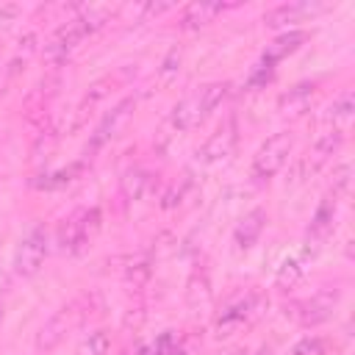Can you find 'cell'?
Instances as JSON below:
<instances>
[{
	"instance_id": "cell-1",
	"label": "cell",
	"mask_w": 355,
	"mask_h": 355,
	"mask_svg": "<svg viewBox=\"0 0 355 355\" xmlns=\"http://www.w3.org/2000/svg\"><path fill=\"white\" fill-rule=\"evenodd\" d=\"M105 17H108V8H103V6H92L89 11L72 17V19H69L67 25H61V28L50 36V42L44 44V61L53 64V67L64 64V61L75 53V47H78L92 31H97V28L105 22Z\"/></svg>"
},
{
	"instance_id": "cell-2",
	"label": "cell",
	"mask_w": 355,
	"mask_h": 355,
	"mask_svg": "<svg viewBox=\"0 0 355 355\" xmlns=\"http://www.w3.org/2000/svg\"><path fill=\"white\" fill-rule=\"evenodd\" d=\"M227 83H208L191 94H186L169 114V128L175 133H186L191 128H197L225 97H227Z\"/></svg>"
},
{
	"instance_id": "cell-3",
	"label": "cell",
	"mask_w": 355,
	"mask_h": 355,
	"mask_svg": "<svg viewBox=\"0 0 355 355\" xmlns=\"http://www.w3.org/2000/svg\"><path fill=\"white\" fill-rule=\"evenodd\" d=\"M338 300H341L338 288H319L311 297L286 305V316H291L302 327H313V324H322V322H327L333 316Z\"/></svg>"
},
{
	"instance_id": "cell-4",
	"label": "cell",
	"mask_w": 355,
	"mask_h": 355,
	"mask_svg": "<svg viewBox=\"0 0 355 355\" xmlns=\"http://www.w3.org/2000/svg\"><path fill=\"white\" fill-rule=\"evenodd\" d=\"M291 147H294V136H291L288 130L272 133V136L258 147V153L252 155V178H255V180H269V178H275V175L283 169V164L288 161Z\"/></svg>"
},
{
	"instance_id": "cell-5",
	"label": "cell",
	"mask_w": 355,
	"mask_h": 355,
	"mask_svg": "<svg viewBox=\"0 0 355 355\" xmlns=\"http://www.w3.org/2000/svg\"><path fill=\"white\" fill-rule=\"evenodd\" d=\"M100 222H103L100 208H83V211L72 214L58 230V244L67 252H80L94 239V233L100 230Z\"/></svg>"
},
{
	"instance_id": "cell-6",
	"label": "cell",
	"mask_w": 355,
	"mask_h": 355,
	"mask_svg": "<svg viewBox=\"0 0 355 355\" xmlns=\"http://www.w3.org/2000/svg\"><path fill=\"white\" fill-rule=\"evenodd\" d=\"M47 250H50V244H47V230H44V225L31 227V230L22 236V241H19L17 252H14V272L22 275V277L36 275V272L42 269L44 258H47Z\"/></svg>"
},
{
	"instance_id": "cell-7",
	"label": "cell",
	"mask_w": 355,
	"mask_h": 355,
	"mask_svg": "<svg viewBox=\"0 0 355 355\" xmlns=\"http://www.w3.org/2000/svg\"><path fill=\"white\" fill-rule=\"evenodd\" d=\"M133 111H136V97H125V100H119V103L103 116V122L94 128L92 141H89V153H94V150H100L103 144H108L111 139H116L119 130L130 122Z\"/></svg>"
},
{
	"instance_id": "cell-8",
	"label": "cell",
	"mask_w": 355,
	"mask_h": 355,
	"mask_svg": "<svg viewBox=\"0 0 355 355\" xmlns=\"http://www.w3.org/2000/svg\"><path fill=\"white\" fill-rule=\"evenodd\" d=\"M236 141H239V128H236V119H225L211 136H208V141L202 144V161L205 164H216V161H225L230 153H233V147H236Z\"/></svg>"
},
{
	"instance_id": "cell-9",
	"label": "cell",
	"mask_w": 355,
	"mask_h": 355,
	"mask_svg": "<svg viewBox=\"0 0 355 355\" xmlns=\"http://www.w3.org/2000/svg\"><path fill=\"white\" fill-rule=\"evenodd\" d=\"M333 219H336V197H324L311 219V227H308V247H305L308 255H316L322 250V244L333 233Z\"/></svg>"
},
{
	"instance_id": "cell-10",
	"label": "cell",
	"mask_w": 355,
	"mask_h": 355,
	"mask_svg": "<svg viewBox=\"0 0 355 355\" xmlns=\"http://www.w3.org/2000/svg\"><path fill=\"white\" fill-rule=\"evenodd\" d=\"M341 141H344V130L341 128H333V130H327L322 139H316V144L308 150V155L302 158V172L308 175H313V172H319L336 153H338V147H341Z\"/></svg>"
},
{
	"instance_id": "cell-11",
	"label": "cell",
	"mask_w": 355,
	"mask_h": 355,
	"mask_svg": "<svg viewBox=\"0 0 355 355\" xmlns=\"http://www.w3.org/2000/svg\"><path fill=\"white\" fill-rule=\"evenodd\" d=\"M324 6H319V3H283V6H275L272 11H266L263 14V22L269 28H283L288 22H302L305 17H313Z\"/></svg>"
},
{
	"instance_id": "cell-12",
	"label": "cell",
	"mask_w": 355,
	"mask_h": 355,
	"mask_svg": "<svg viewBox=\"0 0 355 355\" xmlns=\"http://www.w3.org/2000/svg\"><path fill=\"white\" fill-rule=\"evenodd\" d=\"M263 225H266V211L263 208H252L250 214H244V219L233 230V241L239 244V250H250L258 241V236L263 233Z\"/></svg>"
},
{
	"instance_id": "cell-13",
	"label": "cell",
	"mask_w": 355,
	"mask_h": 355,
	"mask_svg": "<svg viewBox=\"0 0 355 355\" xmlns=\"http://www.w3.org/2000/svg\"><path fill=\"white\" fill-rule=\"evenodd\" d=\"M313 97H316V83L305 80V83H297L294 89H288L286 94H280L277 108H280L286 116H297V114L308 111V105H311Z\"/></svg>"
},
{
	"instance_id": "cell-14",
	"label": "cell",
	"mask_w": 355,
	"mask_h": 355,
	"mask_svg": "<svg viewBox=\"0 0 355 355\" xmlns=\"http://www.w3.org/2000/svg\"><path fill=\"white\" fill-rule=\"evenodd\" d=\"M227 6L225 3H189L180 11V28L183 31H197L202 25H208L216 14H222Z\"/></svg>"
},
{
	"instance_id": "cell-15",
	"label": "cell",
	"mask_w": 355,
	"mask_h": 355,
	"mask_svg": "<svg viewBox=\"0 0 355 355\" xmlns=\"http://www.w3.org/2000/svg\"><path fill=\"white\" fill-rule=\"evenodd\" d=\"M308 39V33L305 31H288V33H283V36H277L275 42H269L266 44V50H263V58H261V64H269V67H275L277 61H283L286 55H291L302 42Z\"/></svg>"
},
{
	"instance_id": "cell-16",
	"label": "cell",
	"mask_w": 355,
	"mask_h": 355,
	"mask_svg": "<svg viewBox=\"0 0 355 355\" xmlns=\"http://www.w3.org/2000/svg\"><path fill=\"white\" fill-rule=\"evenodd\" d=\"M255 302H258V297H247V300H241L239 305H233V308H227L222 316H219V322H216V336H230V330H236V327H241L252 313H258L255 311Z\"/></svg>"
},
{
	"instance_id": "cell-17",
	"label": "cell",
	"mask_w": 355,
	"mask_h": 355,
	"mask_svg": "<svg viewBox=\"0 0 355 355\" xmlns=\"http://www.w3.org/2000/svg\"><path fill=\"white\" fill-rule=\"evenodd\" d=\"M147 183H150V175L144 169H128L125 178H122V194H125V200H139L144 194Z\"/></svg>"
},
{
	"instance_id": "cell-18",
	"label": "cell",
	"mask_w": 355,
	"mask_h": 355,
	"mask_svg": "<svg viewBox=\"0 0 355 355\" xmlns=\"http://www.w3.org/2000/svg\"><path fill=\"white\" fill-rule=\"evenodd\" d=\"M111 352V338L105 330H94L78 349V355H108Z\"/></svg>"
},
{
	"instance_id": "cell-19",
	"label": "cell",
	"mask_w": 355,
	"mask_h": 355,
	"mask_svg": "<svg viewBox=\"0 0 355 355\" xmlns=\"http://www.w3.org/2000/svg\"><path fill=\"white\" fill-rule=\"evenodd\" d=\"M352 116V92L349 89H344L336 100H333V105L327 108V119H341V122H347Z\"/></svg>"
},
{
	"instance_id": "cell-20",
	"label": "cell",
	"mask_w": 355,
	"mask_h": 355,
	"mask_svg": "<svg viewBox=\"0 0 355 355\" xmlns=\"http://www.w3.org/2000/svg\"><path fill=\"white\" fill-rule=\"evenodd\" d=\"M288 355H327V341L322 336H308L291 347Z\"/></svg>"
},
{
	"instance_id": "cell-21",
	"label": "cell",
	"mask_w": 355,
	"mask_h": 355,
	"mask_svg": "<svg viewBox=\"0 0 355 355\" xmlns=\"http://www.w3.org/2000/svg\"><path fill=\"white\" fill-rule=\"evenodd\" d=\"M80 166H69V169H58V172H53V175H42L44 180H36V186H42V189H61V186H67L69 180H72V175L78 172Z\"/></svg>"
},
{
	"instance_id": "cell-22",
	"label": "cell",
	"mask_w": 355,
	"mask_h": 355,
	"mask_svg": "<svg viewBox=\"0 0 355 355\" xmlns=\"http://www.w3.org/2000/svg\"><path fill=\"white\" fill-rule=\"evenodd\" d=\"M300 275H302V269H300V263L294 261V258H288V261H283V266H280V272H277V283L286 288H291L297 280H300Z\"/></svg>"
},
{
	"instance_id": "cell-23",
	"label": "cell",
	"mask_w": 355,
	"mask_h": 355,
	"mask_svg": "<svg viewBox=\"0 0 355 355\" xmlns=\"http://www.w3.org/2000/svg\"><path fill=\"white\" fill-rule=\"evenodd\" d=\"M178 69H180V50H169L166 58H164V64H161V72H158L161 83H169L178 75Z\"/></svg>"
},
{
	"instance_id": "cell-24",
	"label": "cell",
	"mask_w": 355,
	"mask_h": 355,
	"mask_svg": "<svg viewBox=\"0 0 355 355\" xmlns=\"http://www.w3.org/2000/svg\"><path fill=\"white\" fill-rule=\"evenodd\" d=\"M349 175H352L349 161L338 164V169H336V175H333V197H338V194H344V191L349 189Z\"/></svg>"
},
{
	"instance_id": "cell-25",
	"label": "cell",
	"mask_w": 355,
	"mask_h": 355,
	"mask_svg": "<svg viewBox=\"0 0 355 355\" xmlns=\"http://www.w3.org/2000/svg\"><path fill=\"white\" fill-rule=\"evenodd\" d=\"M136 355H175L172 352V336L169 333H164L155 344H150V347H141Z\"/></svg>"
},
{
	"instance_id": "cell-26",
	"label": "cell",
	"mask_w": 355,
	"mask_h": 355,
	"mask_svg": "<svg viewBox=\"0 0 355 355\" xmlns=\"http://www.w3.org/2000/svg\"><path fill=\"white\" fill-rule=\"evenodd\" d=\"M272 75H275V67H269V64H258V69H255L252 78H250V86H263V83L272 80Z\"/></svg>"
},
{
	"instance_id": "cell-27",
	"label": "cell",
	"mask_w": 355,
	"mask_h": 355,
	"mask_svg": "<svg viewBox=\"0 0 355 355\" xmlns=\"http://www.w3.org/2000/svg\"><path fill=\"white\" fill-rule=\"evenodd\" d=\"M225 355H250V349H244V347H239V349H230V352H225Z\"/></svg>"
},
{
	"instance_id": "cell-28",
	"label": "cell",
	"mask_w": 355,
	"mask_h": 355,
	"mask_svg": "<svg viewBox=\"0 0 355 355\" xmlns=\"http://www.w3.org/2000/svg\"><path fill=\"white\" fill-rule=\"evenodd\" d=\"M0 322H3V308H0Z\"/></svg>"
}]
</instances>
